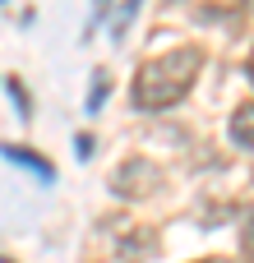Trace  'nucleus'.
<instances>
[{
	"label": "nucleus",
	"mask_w": 254,
	"mask_h": 263,
	"mask_svg": "<svg viewBox=\"0 0 254 263\" xmlns=\"http://www.w3.org/2000/svg\"><path fill=\"white\" fill-rule=\"evenodd\" d=\"M199 69H204V51L199 46H176V51L153 55L139 69V79H134V106L139 111H167V106H176L194 88Z\"/></svg>",
	"instance_id": "1"
},
{
	"label": "nucleus",
	"mask_w": 254,
	"mask_h": 263,
	"mask_svg": "<svg viewBox=\"0 0 254 263\" xmlns=\"http://www.w3.org/2000/svg\"><path fill=\"white\" fill-rule=\"evenodd\" d=\"M0 153H5V157H9L14 166H28V171L37 176V180H56V171H51V162H42V157H32L28 148H0Z\"/></svg>",
	"instance_id": "2"
},
{
	"label": "nucleus",
	"mask_w": 254,
	"mask_h": 263,
	"mask_svg": "<svg viewBox=\"0 0 254 263\" xmlns=\"http://www.w3.org/2000/svg\"><path fill=\"white\" fill-rule=\"evenodd\" d=\"M231 139H236V148H241V153L250 148V102L236 111V120H231Z\"/></svg>",
	"instance_id": "3"
},
{
	"label": "nucleus",
	"mask_w": 254,
	"mask_h": 263,
	"mask_svg": "<svg viewBox=\"0 0 254 263\" xmlns=\"http://www.w3.org/2000/svg\"><path fill=\"white\" fill-rule=\"evenodd\" d=\"M0 263H5V259H0Z\"/></svg>",
	"instance_id": "4"
}]
</instances>
